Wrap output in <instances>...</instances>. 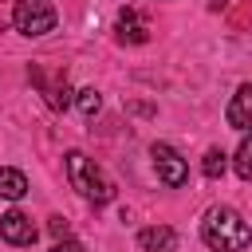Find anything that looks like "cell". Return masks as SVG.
I'll return each mask as SVG.
<instances>
[{"mask_svg": "<svg viewBox=\"0 0 252 252\" xmlns=\"http://www.w3.org/2000/svg\"><path fill=\"white\" fill-rule=\"evenodd\" d=\"M201 240L213 252H244L252 244V228L232 205H213L201 220Z\"/></svg>", "mask_w": 252, "mask_h": 252, "instance_id": "1", "label": "cell"}, {"mask_svg": "<svg viewBox=\"0 0 252 252\" xmlns=\"http://www.w3.org/2000/svg\"><path fill=\"white\" fill-rule=\"evenodd\" d=\"M67 181H71V189H79L91 205L114 201V181H110L83 150H71V154H67Z\"/></svg>", "mask_w": 252, "mask_h": 252, "instance_id": "2", "label": "cell"}, {"mask_svg": "<svg viewBox=\"0 0 252 252\" xmlns=\"http://www.w3.org/2000/svg\"><path fill=\"white\" fill-rule=\"evenodd\" d=\"M12 28L20 35H28V39L47 35L55 28V8L47 0H16L12 4Z\"/></svg>", "mask_w": 252, "mask_h": 252, "instance_id": "3", "label": "cell"}, {"mask_svg": "<svg viewBox=\"0 0 252 252\" xmlns=\"http://www.w3.org/2000/svg\"><path fill=\"white\" fill-rule=\"evenodd\" d=\"M150 158H154L158 177H161L169 189H177V185H185V181H189V165H185V158H181L169 142H154V146H150Z\"/></svg>", "mask_w": 252, "mask_h": 252, "instance_id": "4", "label": "cell"}, {"mask_svg": "<svg viewBox=\"0 0 252 252\" xmlns=\"http://www.w3.org/2000/svg\"><path fill=\"white\" fill-rule=\"evenodd\" d=\"M0 236H4L8 244L24 248V244H35L39 228L32 224V217H28V213H20V209H8V213L0 217Z\"/></svg>", "mask_w": 252, "mask_h": 252, "instance_id": "5", "label": "cell"}, {"mask_svg": "<svg viewBox=\"0 0 252 252\" xmlns=\"http://www.w3.org/2000/svg\"><path fill=\"white\" fill-rule=\"evenodd\" d=\"M224 118H228L232 130H244V134L252 130V83H240V87H236V94H232Z\"/></svg>", "mask_w": 252, "mask_h": 252, "instance_id": "6", "label": "cell"}, {"mask_svg": "<svg viewBox=\"0 0 252 252\" xmlns=\"http://www.w3.org/2000/svg\"><path fill=\"white\" fill-rule=\"evenodd\" d=\"M114 32H118L122 43H146V39H150V24H146V16L134 12V8H122V12H118Z\"/></svg>", "mask_w": 252, "mask_h": 252, "instance_id": "7", "label": "cell"}, {"mask_svg": "<svg viewBox=\"0 0 252 252\" xmlns=\"http://www.w3.org/2000/svg\"><path fill=\"white\" fill-rule=\"evenodd\" d=\"M138 248L142 252H177V232L165 224H150L138 232Z\"/></svg>", "mask_w": 252, "mask_h": 252, "instance_id": "8", "label": "cell"}, {"mask_svg": "<svg viewBox=\"0 0 252 252\" xmlns=\"http://www.w3.org/2000/svg\"><path fill=\"white\" fill-rule=\"evenodd\" d=\"M24 193H28V177L20 169H12V165H0V197L4 201H20Z\"/></svg>", "mask_w": 252, "mask_h": 252, "instance_id": "9", "label": "cell"}, {"mask_svg": "<svg viewBox=\"0 0 252 252\" xmlns=\"http://www.w3.org/2000/svg\"><path fill=\"white\" fill-rule=\"evenodd\" d=\"M232 169L240 181H252V130L244 134V142L236 146V158H232Z\"/></svg>", "mask_w": 252, "mask_h": 252, "instance_id": "10", "label": "cell"}, {"mask_svg": "<svg viewBox=\"0 0 252 252\" xmlns=\"http://www.w3.org/2000/svg\"><path fill=\"white\" fill-rule=\"evenodd\" d=\"M224 169H228V154H224V150H217V146H213V150H205V158H201V173L217 181V177H224Z\"/></svg>", "mask_w": 252, "mask_h": 252, "instance_id": "11", "label": "cell"}, {"mask_svg": "<svg viewBox=\"0 0 252 252\" xmlns=\"http://www.w3.org/2000/svg\"><path fill=\"white\" fill-rule=\"evenodd\" d=\"M43 94H47V102H51L55 110H67V106L75 102V94H71V87H67V79H59L55 87H47V83H43Z\"/></svg>", "mask_w": 252, "mask_h": 252, "instance_id": "12", "label": "cell"}, {"mask_svg": "<svg viewBox=\"0 0 252 252\" xmlns=\"http://www.w3.org/2000/svg\"><path fill=\"white\" fill-rule=\"evenodd\" d=\"M75 106H79V110L91 118V114H98V106H102V94H98L94 87H83V91L75 94Z\"/></svg>", "mask_w": 252, "mask_h": 252, "instance_id": "13", "label": "cell"}, {"mask_svg": "<svg viewBox=\"0 0 252 252\" xmlns=\"http://www.w3.org/2000/svg\"><path fill=\"white\" fill-rule=\"evenodd\" d=\"M51 252H87V248H83L79 240H71V236H63V240H55V244H51Z\"/></svg>", "mask_w": 252, "mask_h": 252, "instance_id": "14", "label": "cell"}, {"mask_svg": "<svg viewBox=\"0 0 252 252\" xmlns=\"http://www.w3.org/2000/svg\"><path fill=\"white\" fill-rule=\"evenodd\" d=\"M51 232H55V240H63L67 236V220L63 217H51Z\"/></svg>", "mask_w": 252, "mask_h": 252, "instance_id": "15", "label": "cell"}]
</instances>
